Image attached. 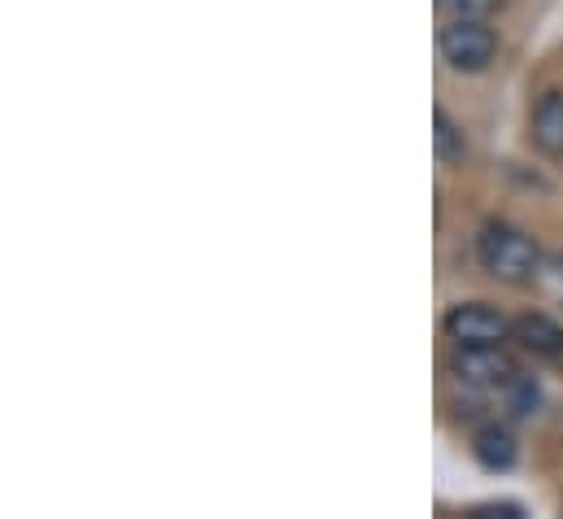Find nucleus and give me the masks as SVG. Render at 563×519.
Returning a JSON list of instances; mask_svg holds the SVG:
<instances>
[{"label": "nucleus", "mask_w": 563, "mask_h": 519, "mask_svg": "<svg viewBox=\"0 0 563 519\" xmlns=\"http://www.w3.org/2000/svg\"><path fill=\"white\" fill-rule=\"evenodd\" d=\"M489 516H498V519H520L525 511H520V507H511V503H503V507H476V511H472V519H489Z\"/></svg>", "instance_id": "f8f14e48"}, {"label": "nucleus", "mask_w": 563, "mask_h": 519, "mask_svg": "<svg viewBox=\"0 0 563 519\" xmlns=\"http://www.w3.org/2000/svg\"><path fill=\"white\" fill-rule=\"evenodd\" d=\"M511 336L520 341V350H529L533 358H547V363H560L563 358V328L547 314H520L511 319Z\"/></svg>", "instance_id": "39448f33"}, {"label": "nucleus", "mask_w": 563, "mask_h": 519, "mask_svg": "<svg viewBox=\"0 0 563 519\" xmlns=\"http://www.w3.org/2000/svg\"><path fill=\"white\" fill-rule=\"evenodd\" d=\"M503 406H507V415H511V419H529V415H538V406H542V389H538V380H533V376H525V372H516V376L503 385Z\"/></svg>", "instance_id": "1a4fd4ad"}, {"label": "nucleus", "mask_w": 563, "mask_h": 519, "mask_svg": "<svg viewBox=\"0 0 563 519\" xmlns=\"http://www.w3.org/2000/svg\"><path fill=\"white\" fill-rule=\"evenodd\" d=\"M450 372L467 389H503L520 367H516V358L503 345H454Z\"/></svg>", "instance_id": "7ed1b4c3"}, {"label": "nucleus", "mask_w": 563, "mask_h": 519, "mask_svg": "<svg viewBox=\"0 0 563 519\" xmlns=\"http://www.w3.org/2000/svg\"><path fill=\"white\" fill-rule=\"evenodd\" d=\"M494 53H498V35L489 31V22H481V18H450L441 26V57H445L450 70L481 75V70H489Z\"/></svg>", "instance_id": "f03ea898"}, {"label": "nucleus", "mask_w": 563, "mask_h": 519, "mask_svg": "<svg viewBox=\"0 0 563 519\" xmlns=\"http://www.w3.org/2000/svg\"><path fill=\"white\" fill-rule=\"evenodd\" d=\"M551 301L563 306V250L560 254H542V266H538V279H533Z\"/></svg>", "instance_id": "9d476101"}, {"label": "nucleus", "mask_w": 563, "mask_h": 519, "mask_svg": "<svg viewBox=\"0 0 563 519\" xmlns=\"http://www.w3.org/2000/svg\"><path fill=\"white\" fill-rule=\"evenodd\" d=\"M472 454H476V463L485 467V472H507V467H516V437H511V428H503V423H485L476 437H472Z\"/></svg>", "instance_id": "0eeeda50"}, {"label": "nucleus", "mask_w": 563, "mask_h": 519, "mask_svg": "<svg viewBox=\"0 0 563 519\" xmlns=\"http://www.w3.org/2000/svg\"><path fill=\"white\" fill-rule=\"evenodd\" d=\"M445 336L454 345H503L511 336V319L485 301H463L445 314Z\"/></svg>", "instance_id": "20e7f679"}, {"label": "nucleus", "mask_w": 563, "mask_h": 519, "mask_svg": "<svg viewBox=\"0 0 563 519\" xmlns=\"http://www.w3.org/2000/svg\"><path fill=\"white\" fill-rule=\"evenodd\" d=\"M441 9H445V18H481V22H489L507 0H437Z\"/></svg>", "instance_id": "9b49d317"}, {"label": "nucleus", "mask_w": 563, "mask_h": 519, "mask_svg": "<svg viewBox=\"0 0 563 519\" xmlns=\"http://www.w3.org/2000/svg\"><path fill=\"white\" fill-rule=\"evenodd\" d=\"M432 148H437V162H441V166H459V162L467 157L463 128H459L445 110H432Z\"/></svg>", "instance_id": "6e6552de"}, {"label": "nucleus", "mask_w": 563, "mask_h": 519, "mask_svg": "<svg viewBox=\"0 0 563 519\" xmlns=\"http://www.w3.org/2000/svg\"><path fill=\"white\" fill-rule=\"evenodd\" d=\"M476 254H481V266L498 284H533L538 266H542V250L525 232H516L507 223H489L481 232V241H476Z\"/></svg>", "instance_id": "f257e3e1"}, {"label": "nucleus", "mask_w": 563, "mask_h": 519, "mask_svg": "<svg viewBox=\"0 0 563 519\" xmlns=\"http://www.w3.org/2000/svg\"><path fill=\"white\" fill-rule=\"evenodd\" d=\"M533 144L547 153V157H563V92L560 88H551L538 106H533Z\"/></svg>", "instance_id": "423d86ee"}]
</instances>
